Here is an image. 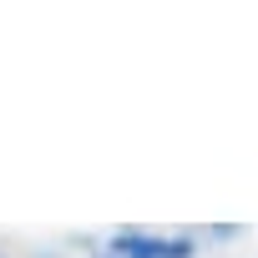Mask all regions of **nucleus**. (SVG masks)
Listing matches in <instances>:
<instances>
[{
    "label": "nucleus",
    "instance_id": "1",
    "mask_svg": "<svg viewBox=\"0 0 258 258\" xmlns=\"http://www.w3.org/2000/svg\"><path fill=\"white\" fill-rule=\"evenodd\" d=\"M106 258H192V238H152V233H116Z\"/></svg>",
    "mask_w": 258,
    "mask_h": 258
},
{
    "label": "nucleus",
    "instance_id": "2",
    "mask_svg": "<svg viewBox=\"0 0 258 258\" xmlns=\"http://www.w3.org/2000/svg\"><path fill=\"white\" fill-rule=\"evenodd\" d=\"M0 258H11V253H6V248H0Z\"/></svg>",
    "mask_w": 258,
    "mask_h": 258
}]
</instances>
